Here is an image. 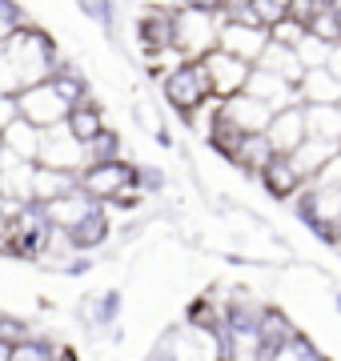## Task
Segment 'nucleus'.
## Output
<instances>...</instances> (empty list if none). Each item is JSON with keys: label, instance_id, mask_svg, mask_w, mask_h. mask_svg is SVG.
<instances>
[{"label": "nucleus", "instance_id": "30", "mask_svg": "<svg viewBox=\"0 0 341 361\" xmlns=\"http://www.w3.org/2000/svg\"><path fill=\"white\" fill-rule=\"evenodd\" d=\"M25 25H28L25 8H20L16 0H0V44H4V40H13Z\"/></svg>", "mask_w": 341, "mask_h": 361}, {"label": "nucleus", "instance_id": "17", "mask_svg": "<svg viewBox=\"0 0 341 361\" xmlns=\"http://www.w3.org/2000/svg\"><path fill=\"white\" fill-rule=\"evenodd\" d=\"M257 68H265V73H277V77H285L289 85H297L302 89V80L309 68L302 65V56H297V49H289V44H277V40H269L261 52V61H257Z\"/></svg>", "mask_w": 341, "mask_h": 361}, {"label": "nucleus", "instance_id": "9", "mask_svg": "<svg viewBox=\"0 0 341 361\" xmlns=\"http://www.w3.org/2000/svg\"><path fill=\"white\" fill-rule=\"evenodd\" d=\"M137 44H141V52L177 49V13L149 8V4H144L141 16H137Z\"/></svg>", "mask_w": 341, "mask_h": 361}, {"label": "nucleus", "instance_id": "6", "mask_svg": "<svg viewBox=\"0 0 341 361\" xmlns=\"http://www.w3.org/2000/svg\"><path fill=\"white\" fill-rule=\"evenodd\" d=\"M201 61H205V73H209L213 97H221V101H229V97L249 89V77H253V68H257V65H249V61H241V56H233V52H225V49L205 52Z\"/></svg>", "mask_w": 341, "mask_h": 361}, {"label": "nucleus", "instance_id": "10", "mask_svg": "<svg viewBox=\"0 0 341 361\" xmlns=\"http://www.w3.org/2000/svg\"><path fill=\"white\" fill-rule=\"evenodd\" d=\"M44 217H49V225L53 229H77L85 217H92L97 209H101V201L97 197H89L85 189H73V193L56 197V201H44Z\"/></svg>", "mask_w": 341, "mask_h": 361}, {"label": "nucleus", "instance_id": "25", "mask_svg": "<svg viewBox=\"0 0 341 361\" xmlns=\"http://www.w3.org/2000/svg\"><path fill=\"white\" fill-rule=\"evenodd\" d=\"M65 125L73 129V137H77V141H85V145H89L92 137H101V133L108 129L105 116H101V109H97V104H80V109H73Z\"/></svg>", "mask_w": 341, "mask_h": 361}, {"label": "nucleus", "instance_id": "48", "mask_svg": "<svg viewBox=\"0 0 341 361\" xmlns=\"http://www.w3.org/2000/svg\"><path fill=\"white\" fill-rule=\"evenodd\" d=\"M337 109H341V104H337Z\"/></svg>", "mask_w": 341, "mask_h": 361}, {"label": "nucleus", "instance_id": "18", "mask_svg": "<svg viewBox=\"0 0 341 361\" xmlns=\"http://www.w3.org/2000/svg\"><path fill=\"white\" fill-rule=\"evenodd\" d=\"M277 157V149H273V141H269V133H249L245 141H241V149H237V157L229 161L233 169H241L245 177H261V169L269 165Z\"/></svg>", "mask_w": 341, "mask_h": 361}, {"label": "nucleus", "instance_id": "32", "mask_svg": "<svg viewBox=\"0 0 341 361\" xmlns=\"http://www.w3.org/2000/svg\"><path fill=\"white\" fill-rule=\"evenodd\" d=\"M309 32L321 37L326 44H341V16L333 13V8H321V13L309 20Z\"/></svg>", "mask_w": 341, "mask_h": 361}, {"label": "nucleus", "instance_id": "40", "mask_svg": "<svg viewBox=\"0 0 341 361\" xmlns=\"http://www.w3.org/2000/svg\"><path fill=\"white\" fill-rule=\"evenodd\" d=\"M225 4H229V0H185V8H197V13H213V16H221V13H225Z\"/></svg>", "mask_w": 341, "mask_h": 361}, {"label": "nucleus", "instance_id": "4", "mask_svg": "<svg viewBox=\"0 0 341 361\" xmlns=\"http://www.w3.org/2000/svg\"><path fill=\"white\" fill-rule=\"evenodd\" d=\"M141 180V165H132V161H125V157H117V161H101V165H89L85 173H80V189L89 197H97L101 205H108V201H117L129 185H137Z\"/></svg>", "mask_w": 341, "mask_h": 361}, {"label": "nucleus", "instance_id": "15", "mask_svg": "<svg viewBox=\"0 0 341 361\" xmlns=\"http://www.w3.org/2000/svg\"><path fill=\"white\" fill-rule=\"evenodd\" d=\"M265 44H269V28H249V25H221V40H217V49L233 52L249 65L261 61Z\"/></svg>", "mask_w": 341, "mask_h": 361}, {"label": "nucleus", "instance_id": "19", "mask_svg": "<svg viewBox=\"0 0 341 361\" xmlns=\"http://www.w3.org/2000/svg\"><path fill=\"white\" fill-rule=\"evenodd\" d=\"M80 189V173H68V169H53V165H37V177H32V201L44 205V201H56V197Z\"/></svg>", "mask_w": 341, "mask_h": 361}, {"label": "nucleus", "instance_id": "36", "mask_svg": "<svg viewBox=\"0 0 341 361\" xmlns=\"http://www.w3.org/2000/svg\"><path fill=\"white\" fill-rule=\"evenodd\" d=\"M144 361H181V349H177V329H169V334L161 337L157 345L149 349V357Z\"/></svg>", "mask_w": 341, "mask_h": 361}, {"label": "nucleus", "instance_id": "20", "mask_svg": "<svg viewBox=\"0 0 341 361\" xmlns=\"http://www.w3.org/2000/svg\"><path fill=\"white\" fill-rule=\"evenodd\" d=\"M245 137H249V133L241 129L233 116H225V109H217V116H213V129H209V137H205V141H209V149L221 157V161H233Z\"/></svg>", "mask_w": 341, "mask_h": 361}, {"label": "nucleus", "instance_id": "34", "mask_svg": "<svg viewBox=\"0 0 341 361\" xmlns=\"http://www.w3.org/2000/svg\"><path fill=\"white\" fill-rule=\"evenodd\" d=\"M13 361H56V349L44 341V337H28V341H20V345L13 349Z\"/></svg>", "mask_w": 341, "mask_h": 361}, {"label": "nucleus", "instance_id": "28", "mask_svg": "<svg viewBox=\"0 0 341 361\" xmlns=\"http://www.w3.org/2000/svg\"><path fill=\"white\" fill-rule=\"evenodd\" d=\"M277 361H329V357L321 353V349H317L314 337H309V334L302 329V334H297L285 349H281V353H277Z\"/></svg>", "mask_w": 341, "mask_h": 361}, {"label": "nucleus", "instance_id": "5", "mask_svg": "<svg viewBox=\"0 0 341 361\" xmlns=\"http://www.w3.org/2000/svg\"><path fill=\"white\" fill-rule=\"evenodd\" d=\"M217 40H221V20L213 13H197V8H181L177 13V49L189 61H201L205 52H213Z\"/></svg>", "mask_w": 341, "mask_h": 361}, {"label": "nucleus", "instance_id": "24", "mask_svg": "<svg viewBox=\"0 0 341 361\" xmlns=\"http://www.w3.org/2000/svg\"><path fill=\"white\" fill-rule=\"evenodd\" d=\"M337 153H341V145L314 141V137H309V141H305L302 149H297V153H289V157L297 161V169H302V177H305V180H317V177H321V169H326Z\"/></svg>", "mask_w": 341, "mask_h": 361}, {"label": "nucleus", "instance_id": "45", "mask_svg": "<svg viewBox=\"0 0 341 361\" xmlns=\"http://www.w3.org/2000/svg\"><path fill=\"white\" fill-rule=\"evenodd\" d=\"M317 4V13H321V8H333V0H314Z\"/></svg>", "mask_w": 341, "mask_h": 361}, {"label": "nucleus", "instance_id": "12", "mask_svg": "<svg viewBox=\"0 0 341 361\" xmlns=\"http://www.w3.org/2000/svg\"><path fill=\"white\" fill-rule=\"evenodd\" d=\"M257 101H265L273 113H281V109H293V104H305L302 101V89L297 85H289L285 77H277V73H265V68H253L249 77V89Z\"/></svg>", "mask_w": 341, "mask_h": 361}, {"label": "nucleus", "instance_id": "37", "mask_svg": "<svg viewBox=\"0 0 341 361\" xmlns=\"http://www.w3.org/2000/svg\"><path fill=\"white\" fill-rule=\"evenodd\" d=\"M28 337H32V329H28L25 322H16V317H0V341L20 345V341H28Z\"/></svg>", "mask_w": 341, "mask_h": 361}, {"label": "nucleus", "instance_id": "43", "mask_svg": "<svg viewBox=\"0 0 341 361\" xmlns=\"http://www.w3.org/2000/svg\"><path fill=\"white\" fill-rule=\"evenodd\" d=\"M56 361H80V357L73 353V349H65V345H61V349H56Z\"/></svg>", "mask_w": 341, "mask_h": 361}, {"label": "nucleus", "instance_id": "44", "mask_svg": "<svg viewBox=\"0 0 341 361\" xmlns=\"http://www.w3.org/2000/svg\"><path fill=\"white\" fill-rule=\"evenodd\" d=\"M13 349H16V345H8V341H0V361H13Z\"/></svg>", "mask_w": 341, "mask_h": 361}, {"label": "nucleus", "instance_id": "46", "mask_svg": "<svg viewBox=\"0 0 341 361\" xmlns=\"http://www.w3.org/2000/svg\"><path fill=\"white\" fill-rule=\"evenodd\" d=\"M333 305H337V313H341V289H337V293H333Z\"/></svg>", "mask_w": 341, "mask_h": 361}, {"label": "nucleus", "instance_id": "14", "mask_svg": "<svg viewBox=\"0 0 341 361\" xmlns=\"http://www.w3.org/2000/svg\"><path fill=\"white\" fill-rule=\"evenodd\" d=\"M32 177H37V161L0 149V193L16 197V201H32Z\"/></svg>", "mask_w": 341, "mask_h": 361}, {"label": "nucleus", "instance_id": "2", "mask_svg": "<svg viewBox=\"0 0 341 361\" xmlns=\"http://www.w3.org/2000/svg\"><path fill=\"white\" fill-rule=\"evenodd\" d=\"M161 97L169 104L173 113L189 121L205 101H213V85H209V73H205V61H185L161 80Z\"/></svg>", "mask_w": 341, "mask_h": 361}, {"label": "nucleus", "instance_id": "35", "mask_svg": "<svg viewBox=\"0 0 341 361\" xmlns=\"http://www.w3.org/2000/svg\"><path fill=\"white\" fill-rule=\"evenodd\" d=\"M305 32H309V25H302V20L285 16V20H277V25L269 28V40H277V44H289V49H297V44L305 40Z\"/></svg>", "mask_w": 341, "mask_h": 361}, {"label": "nucleus", "instance_id": "39", "mask_svg": "<svg viewBox=\"0 0 341 361\" xmlns=\"http://www.w3.org/2000/svg\"><path fill=\"white\" fill-rule=\"evenodd\" d=\"M141 189H144V193H161V189H165V173H161V169H144L141 165Z\"/></svg>", "mask_w": 341, "mask_h": 361}, {"label": "nucleus", "instance_id": "22", "mask_svg": "<svg viewBox=\"0 0 341 361\" xmlns=\"http://www.w3.org/2000/svg\"><path fill=\"white\" fill-rule=\"evenodd\" d=\"M305 125L314 141L341 145V109L337 104H305Z\"/></svg>", "mask_w": 341, "mask_h": 361}, {"label": "nucleus", "instance_id": "1", "mask_svg": "<svg viewBox=\"0 0 341 361\" xmlns=\"http://www.w3.org/2000/svg\"><path fill=\"white\" fill-rule=\"evenodd\" d=\"M0 56L8 61V73H13V80H16V92L28 89V85H40V80H53L56 73L65 68V61L56 56L53 37H49L44 28H37V25H25L13 40H4V44H0Z\"/></svg>", "mask_w": 341, "mask_h": 361}, {"label": "nucleus", "instance_id": "42", "mask_svg": "<svg viewBox=\"0 0 341 361\" xmlns=\"http://www.w3.org/2000/svg\"><path fill=\"white\" fill-rule=\"evenodd\" d=\"M326 68H329V73H333V77L341 80V44H333V49H329V61H326Z\"/></svg>", "mask_w": 341, "mask_h": 361}, {"label": "nucleus", "instance_id": "21", "mask_svg": "<svg viewBox=\"0 0 341 361\" xmlns=\"http://www.w3.org/2000/svg\"><path fill=\"white\" fill-rule=\"evenodd\" d=\"M297 334H302V329L289 322V313H285V310H277V305H265V317H261V325H257V341H261V345L285 349Z\"/></svg>", "mask_w": 341, "mask_h": 361}, {"label": "nucleus", "instance_id": "11", "mask_svg": "<svg viewBox=\"0 0 341 361\" xmlns=\"http://www.w3.org/2000/svg\"><path fill=\"white\" fill-rule=\"evenodd\" d=\"M269 141H273L277 153H297L305 141H309V125H305V104H293V109H281L269 121Z\"/></svg>", "mask_w": 341, "mask_h": 361}, {"label": "nucleus", "instance_id": "31", "mask_svg": "<svg viewBox=\"0 0 341 361\" xmlns=\"http://www.w3.org/2000/svg\"><path fill=\"white\" fill-rule=\"evenodd\" d=\"M329 49H333V44H326V40L314 37V32H305V40L297 44V56H302V65H305V68H326Z\"/></svg>", "mask_w": 341, "mask_h": 361}, {"label": "nucleus", "instance_id": "3", "mask_svg": "<svg viewBox=\"0 0 341 361\" xmlns=\"http://www.w3.org/2000/svg\"><path fill=\"white\" fill-rule=\"evenodd\" d=\"M13 109L16 116H25L32 121L37 129H53V125H65L68 113H73V104L56 92L53 80H40V85H28V89L13 92Z\"/></svg>", "mask_w": 341, "mask_h": 361}, {"label": "nucleus", "instance_id": "16", "mask_svg": "<svg viewBox=\"0 0 341 361\" xmlns=\"http://www.w3.org/2000/svg\"><path fill=\"white\" fill-rule=\"evenodd\" d=\"M221 109H225V116H233L245 133H265L269 121H273V109H269L265 101H257L253 92H237V97L221 101Z\"/></svg>", "mask_w": 341, "mask_h": 361}, {"label": "nucleus", "instance_id": "38", "mask_svg": "<svg viewBox=\"0 0 341 361\" xmlns=\"http://www.w3.org/2000/svg\"><path fill=\"white\" fill-rule=\"evenodd\" d=\"M132 113H137V121H141L144 129L153 133V137H157V133H165V121H161V116H157V109H153V104L137 101V109H132Z\"/></svg>", "mask_w": 341, "mask_h": 361}, {"label": "nucleus", "instance_id": "7", "mask_svg": "<svg viewBox=\"0 0 341 361\" xmlns=\"http://www.w3.org/2000/svg\"><path fill=\"white\" fill-rule=\"evenodd\" d=\"M37 165H53V169H68V173H85V169H89L85 141H77L68 125H53V129H44V145H40V161H37Z\"/></svg>", "mask_w": 341, "mask_h": 361}, {"label": "nucleus", "instance_id": "49", "mask_svg": "<svg viewBox=\"0 0 341 361\" xmlns=\"http://www.w3.org/2000/svg\"><path fill=\"white\" fill-rule=\"evenodd\" d=\"M337 253H341V249H337Z\"/></svg>", "mask_w": 341, "mask_h": 361}, {"label": "nucleus", "instance_id": "26", "mask_svg": "<svg viewBox=\"0 0 341 361\" xmlns=\"http://www.w3.org/2000/svg\"><path fill=\"white\" fill-rule=\"evenodd\" d=\"M53 85H56V92H61V97L73 104V109H80V104H97V101L89 97V80L80 77L77 68H68V65H65V68H61V73L53 77Z\"/></svg>", "mask_w": 341, "mask_h": 361}, {"label": "nucleus", "instance_id": "29", "mask_svg": "<svg viewBox=\"0 0 341 361\" xmlns=\"http://www.w3.org/2000/svg\"><path fill=\"white\" fill-rule=\"evenodd\" d=\"M85 153H89V165L117 161V157H120V137H117V129H105L101 137H92V141L85 145Z\"/></svg>", "mask_w": 341, "mask_h": 361}, {"label": "nucleus", "instance_id": "13", "mask_svg": "<svg viewBox=\"0 0 341 361\" xmlns=\"http://www.w3.org/2000/svg\"><path fill=\"white\" fill-rule=\"evenodd\" d=\"M40 145H44V129H37L25 116H8L0 125V149L25 157V161H40Z\"/></svg>", "mask_w": 341, "mask_h": 361}, {"label": "nucleus", "instance_id": "23", "mask_svg": "<svg viewBox=\"0 0 341 361\" xmlns=\"http://www.w3.org/2000/svg\"><path fill=\"white\" fill-rule=\"evenodd\" d=\"M302 101L305 104H341V80L329 68H309L302 80Z\"/></svg>", "mask_w": 341, "mask_h": 361}, {"label": "nucleus", "instance_id": "27", "mask_svg": "<svg viewBox=\"0 0 341 361\" xmlns=\"http://www.w3.org/2000/svg\"><path fill=\"white\" fill-rule=\"evenodd\" d=\"M189 56H185L181 49H161V52H144V73L149 77H157V80H165L173 73L177 65H185Z\"/></svg>", "mask_w": 341, "mask_h": 361}, {"label": "nucleus", "instance_id": "47", "mask_svg": "<svg viewBox=\"0 0 341 361\" xmlns=\"http://www.w3.org/2000/svg\"><path fill=\"white\" fill-rule=\"evenodd\" d=\"M333 13H341V0H333Z\"/></svg>", "mask_w": 341, "mask_h": 361}, {"label": "nucleus", "instance_id": "8", "mask_svg": "<svg viewBox=\"0 0 341 361\" xmlns=\"http://www.w3.org/2000/svg\"><path fill=\"white\" fill-rule=\"evenodd\" d=\"M257 185H261L265 193L273 197V201H281V205H289L293 197L302 193V185H305V177H302V169H297V161L289 153H277L269 165L261 169V177H257Z\"/></svg>", "mask_w": 341, "mask_h": 361}, {"label": "nucleus", "instance_id": "41", "mask_svg": "<svg viewBox=\"0 0 341 361\" xmlns=\"http://www.w3.org/2000/svg\"><path fill=\"white\" fill-rule=\"evenodd\" d=\"M317 180H321V185H337V189H341V153L321 169V177H317Z\"/></svg>", "mask_w": 341, "mask_h": 361}, {"label": "nucleus", "instance_id": "33", "mask_svg": "<svg viewBox=\"0 0 341 361\" xmlns=\"http://www.w3.org/2000/svg\"><path fill=\"white\" fill-rule=\"evenodd\" d=\"M80 13L89 16V20H97L105 32L117 28V4L113 0H80Z\"/></svg>", "mask_w": 341, "mask_h": 361}]
</instances>
